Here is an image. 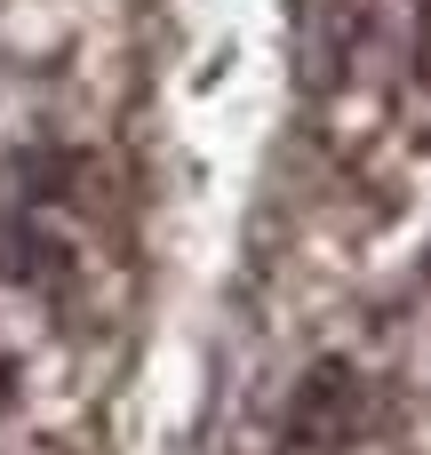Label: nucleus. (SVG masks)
<instances>
[{
  "instance_id": "obj_1",
  "label": "nucleus",
  "mask_w": 431,
  "mask_h": 455,
  "mask_svg": "<svg viewBox=\"0 0 431 455\" xmlns=\"http://www.w3.org/2000/svg\"><path fill=\"white\" fill-rule=\"evenodd\" d=\"M368 424V384L352 360H320L288 400V448H344Z\"/></svg>"
},
{
  "instance_id": "obj_2",
  "label": "nucleus",
  "mask_w": 431,
  "mask_h": 455,
  "mask_svg": "<svg viewBox=\"0 0 431 455\" xmlns=\"http://www.w3.org/2000/svg\"><path fill=\"white\" fill-rule=\"evenodd\" d=\"M64 256H56V240H40L32 232V216H16V208H0V280H48Z\"/></svg>"
},
{
  "instance_id": "obj_3",
  "label": "nucleus",
  "mask_w": 431,
  "mask_h": 455,
  "mask_svg": "<svg viewBox=\"0 0 431 455\" xmlns=\"http://www.w3.org/2000/svg\"><path fill=\"white\" fill-rule=\"evenodd\" d=\"M416 72H424V88H431V0H424V24H416Z\"/></svg>"
},
{
  "instance_id": "obj_4",
  "label": "nucleus",
  "mask_w": 431,
  "mask_h": 455,
  "mask_svg": "<svg viewBox=\"0 0 431 455\" xmlns=\"http://www.w3.org/2000/svg\"><path fill=\"white\" fill-rule=\"evenodd\" d=\"M424 288H431V256H424Z\"/></svg>"
}]
</instances>
